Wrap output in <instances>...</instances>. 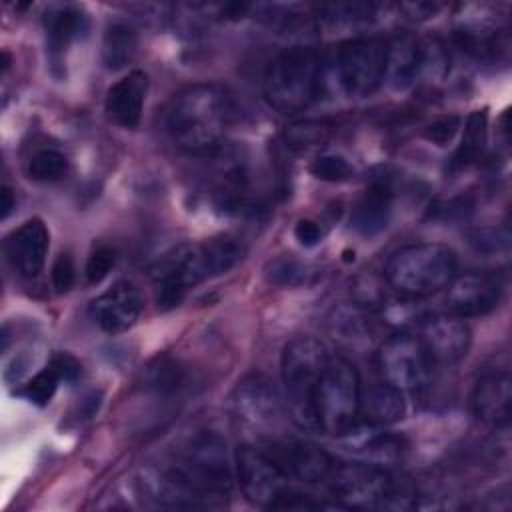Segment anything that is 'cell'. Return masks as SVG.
<instances>
[{
    "mask_svg": "<svg viewBox=\"0 0 512 512\" xmlns=\"http://www.w3.org/2000/svg\"><path fill=\"white\" fill-rule=\"evenodd\" d=\"M470 244L476 252L482 254H492L496 252L500 246L506 248V236H498V232L494 228H484V230H476L470 234Z\"/></svg>",
    "mask_w": 512,
    "mask_h": 512,
    "instance_id": "cell-39",
    "label": "cell"
},
{
    "mask_svg": "<svg viewBox=\"0 0 512 512\" xmlns=\"http://www.w3.org/2000/svg\"><path fill=\"white\" fill-rule=\"evenodd\" d=\"M200 506H218L230 494L232 466L222 436L200 432L184 446L172 468Z\"/></svg>",
    "mask_w": 512,
    "mask_h": 512,
    "instance_id": "cell-5",
    "label": "cell"
},
{
    "mask_svg": "<svg viewBox=\"0 0 512 512\" xmlns=\"http://www.w3.org/2000/svg\"><path fill=\"white\" fill-rule=\"evenodd\" d=\"M360 412L366 416L368 424L374 426H388L404 418L406 404L400 390L394 386L382 382L372 388H368L366 394H362V406Z\"/></svg>",
    "mask_w": 512,
    "mask_h": 512,
    "instance_id": "cell-23",
    "label": "cell"
},
{
    "mask_svg": "<svg viewBox=\"0 0 512 512\" xmlns=\"http://www.w3.org/2000/svg\"><path fill=\"white\" fill-rule=\"evenodd\" d=\"M236 408L250 422H268L278 414V392L272 382L260 374L244 378L236 388Z\"/></svg>",
    "mask_w": 512,
    "mask_h": 512,
    "instance_id": "cell-22",
    "label": "cell"
},
{
    "mask_svg": "<svg viewBox=\"0 0 512 512\" xmlns=\"http://www.w3.org/2000/svg\"><path fill=\"white\" fill-rule=\"evenodd\" d=\"M420 42V74L442 78L448 72V52L442 40L428 36Z\"/></svg>",
    "mask_w": 512,
    "mask_h": 512,
    "instance_id": "cell-34",
    "label": "cell"
},
{
    "mask_svg": "<svg viewBox=\"0 0 512 512\" xmlns=\"http://www.w3.org/2000/svg\"><path fill=\"white\" fill-rule=\"evenodd\" d=\"M432 362L454 364L462 360L472 344V334L464 318L456 314H432L420 320L418 336Z\"/></svg>",
    "mask_w": 512,
    "mask_h": 512,
    "instance_id": "cell-12",
    "label": "cell"
},
{
    "mask_svg": "<svg viewBox=\"0 0 512 512\" xmlns=\"http://www.w3.org/2000/svg\"><path fill=\"white\" fill-rule=\"evenodd\" d=\"M328 328L330 334L346 346L366 344L372 336V320L362 304H340L334 308L328 318Z\"/></svg>",
    "mask_w": 512,
    "mask_h": 512,
    "instance_id": "cell-25",
    "label": "cell"
},
{
    "mask_svg": "<svg viewBox=\"0 0 512 512\" xmlns=\"http://www.w3.org/2000/svg\"><path fill=\"white\" fill-rule=\"evenodd\" d=\"M294 236L296 240L306 246V248H312L316 246L320 240H322V228L318 226V222L314 220H308V218H302L296 222L294 226Z\"/></svg>",
    "mask_w": 512,
    "mask_h": 512,
    "instance_id": "cell-40",
    "label": "cell"
},
{
    "mask_svg": "<svg viewBox=\"0 0 512 512\" xmlns=\"http://www.w3.org/2000/svg\"><path fill=\"white\" fill-rule=\"evenodd\" d=\"M116 264V250L112 246H106V244H100L96 246L88 260H86V268H84V274H86V280L90 284H98L102 282L110 270L114 268Z\"/></svg>",
    "mask_w": 512,
    "mask_h": 512,
    "instance_id": "cell-36",
    "label": "cell"
},
{
    "mask_svg": "<svg viewBox=\"0 0 512 512\" xmlns=\"http://www.w3.org/2000/svg\"><path fill=\"white\" fill-rule=\"evenodd\" d=\"M374 16V6L364 2H336L318 6V20L328 30H348L366 24Z\"/></svg>",
    "mask_w": 512,
    "mask_h": 512,
    "instance_id": "cell-28",
    "label": "cell"
},
{
    "mask_svg": "<svg viewBox=\"0 0 512 512\" xmlns=\"http://www.w3.org/2000/svg\"><path fill=\"white\" fill-rule=\"evenodd\" d=\"M0 208H2V218H6L10 214V210L14 208V194L6 184L0 190Z\"/></svg>",
    "mask_w": 512,
    "mask_h": 512,
    "instance_id": "cell-43",
    "label": "cell"
},
{
    "mask_svg": "<svg viewBox=\"0 0 512 512\" xmlns=\"http://www.w3.org/2000/svg\"><path fill=\"white\" fill-rule=\"evenodd\" d=\"M500 282L486 272L456 274L446 286V304L460 318L490 314L500 302Z\"/></svg>",
    "mask_w": 512,
    "mask_h": 512,
    "instance_id": "cell-13",
    "label": "cell"
},
{
    "mask_svg": "<svg viewBox=\"0 0 512 512\" xmlns=\"http://www.w3.org/2000/svg\"><path fill=\"white\" fill-rule=\"evenodd\" d=\"M76 280V266L74 260L68 252L60 254L52 266V286L56 288L58 294L68 292L74 286Z\"/></svg>",
    "mask_w": 512,
    "mask_h": 512,
    "instance_id": "cell-38",
    "label": "cell"
},
{
    "mask_svg": "<svg viewBox=\"0 0 512 512\" xmlns=\"http://www.w3.org/2000/svg\"><path fill=\"white\" fill-rule=\"evenodd\" d=\"M420 76V42L412 34H398L386 42L384 80L394 90H406Z\"/></svg>",
    "mask_w": 512,
    "mask_h": 512,
    "instance_id": "cell-21",
    "label": "cell"
},
{
    "mask_svg": "<svg viewBox=\"0 0 512 512\" xmlns=\"http://www.w3.org/2000/svg\"><path fill=\"white\" fill-rule=\"evenodd\" d=\"M60 382H62L60 372L56 370V366L52 362H48L40 372H36L22 386L20 396H24L28 402H32L36 406H46L52 400V396H54V392H56Z\"/></svg>",
    "mask_w": 512,
    "mask_h": 512,
    "instance_id": "cell-33",
    "label": "cell"
},
{
    "mask_svg": "<svg viewBox=\"0 0 512 512\" xmlns=\"http://www.w3.org/2000/svg\"><path fill=\"white\" fill-rule=\"evenodd\" d=\"M312 276H314V270L294 256H278L270 260L266 266L268 282L282 288L306 286L312 282Z\"/></svg>",
    "mask_w": 512,
    "mask_h": 512,
    "instance_id": "cell-30",
    "label": "cell"
},
{
    "mask_svg": "<svg viewBox=\"0 0 512 512\" xmlns=\"http://www.w3.org/2000/svg\"><path fill=\"white\" fill-rule=\"evenodd\" d=\"M320 78L322 66L318 52L312 46H292L266 66L262 92L274 110L296 114L318 98Z\"/></svg>",
    "mask_w": 512,
    "mask_h": 512,
    "instance_id": "cell-4",
    "label": "cell"
},
{
    "mask_svg": "<svg viewBox=\"0 0 512 512\" xmlns=\"http://www.w3.org/2000/svg\"><path fill=\"white\" fill-rule=\"evenodd\" d=\"M442 6L440 4H430V2H418V4H402L400 10L410 12L412 18H428L434 16Z\"/></svg>",
    "mask_w": 512,
    "mask_h": 512,
    "instance_id": "cell-42",
    "label": "cell"
},
{
    "mask_svg": "<svg viewBox=\"0 0 512 512\" xmlns=\"http://www.w3.org/2000/svg\"><path fill=\"white\" fill-rule=\"evenodd\" d=\"M380 426L368 424V430H356V434L346 432L348 434V446L350 450H354L356 454H360L364 460L372 462V464H384V462H394L402 450H404V440L388 434V432H380Z\"/></svg>",
    "mask_w": 512,
    "mask_h": 512,
    "instance_id": "cell-24",
    "label": "cell"
},
{
    "mask_svg": "<svg viewBox=\"0 0 512 512\" xmlns=\"http://www.w3.org/2000/svg\"><path fill=\"white\" fill-rule=\"evenodd\" d=\"M330 356L326 346L312 336L292 338L280 358L282 384L292 418L302 428H316L314 392Z\"/></svg>",
    "mask_w": 512,
    "mask_h": 512,
    "instance_id": "cell-6",
    "label": "cell"
},
{
    "mask_svg": "<svg viewBox=\"0 0 512 512\" xmlns=\"http://www.w3.org/2000/svg\"><path fill=\"white\" fill-rule=\"evenodd\" d=\"M460 116L452 114V116H442L438 120H434L432 124H428L424 128V138L434 142L436 146H446L458 132L460 128Z\"/></svg>",
    "mask_w": 512,
    "mask_h": 512,
    "instance_id": "cell-37",
    "label": "cell"
},
{
    "mask_svg": "<svg viewBox=\"0 0 512 512\" xmlns=\"http://www.w3.org/2000/svg\"><path fill=\"white\" fill-rule=\"evenodd\" d=\"M286 476H292L302 482H326L334 470V458L312 442H288L274 446L272 456Z\"/></svg>",
    "mask_w": 512,
    "mask_h": 512,
    "instance_id": "cell-18",
    "label": "cell"
},
{
    "mask_svg": "<svg viewBox=\"0 0 512 512\" xmlns=\"http://www.w3.org/2000/svg\"><path fill=\"white\" fill-rule=\"evenodd\" d=\"M458 258L446 244L422 242L398 248L384 266L386 284L408 298H424L448 286L456 276Z\"/></svg>",
    "mask_w": 512,
    "mask_h": 512,
    "instance_id": "cell-3",
    "label": "cell"
},
{
    "mask_svg": "<svg viewBox=\"0 0 512 512\" xmlns=\"http://www.w3.org/2000/svg\"><path fill=\"white\" fill-rule=\"evenodd\" d=\"M138 52V32L124 20H114L106 26L102 38V60L108 70L126 68Z\"/></svg>",
    "mask_w": 512,
    "mask_h": 512,
    "instance_id": "cell-26",
    "label": "cell"
},
{
    "mask_svg": "<svg viewBox=\"0 0 512 512\" xmlns=\"http://www.w3.org/2000/svg\"><path fill=\"white\" fill-rule=\"evenodd\" d=\"M142 308L144 300L140 290L132 282L120 280L92 300L90 314L104 332L120 334L136 324Z\"/></svg>",
    "mask_w": 512,
    "mask_h": 512,
    "instance_id": "cell-14",
    "label": "cell"
},
{
    "mask_svg": "<svg viewBox=\"0 0 512 512\" xmlns=\"http://www.w3.org/2000/svg\"><path fill=\"white\" fill-rule=\"evenodd\" d=\"M232 116L226 90L212 82H198L180 90L166 110V130L186 152H210L222 140Z\"/></svg>",
    "mask_w": 512,
    "mask_h": 512,
    "instance_id": "cell-1",
    "label": "cell"
},
{
    "mask_svg": "<svg viewBox=\"0 0 512 512\" xmlns=\"http://www.w3.org/2000/svg\"><path fill=\"white\" fill-rule=\"evenodd\" d=\"M512 382L508 372L482 374L472 390V410L478 420L492 428H506L510 424Z\"/></svg>",
    "mask_w": 512,
    "mask_h": 512,
    "instance_id": "cell-17",
    "label": "cell"
},
{
    "mask_svg": "<svg viewBox=\"0 0 512 512\" xmlns=\"http://www.w3.org/2000/svg\"><path fill=\"white\" fill-rule=\"evenodd\" d=\"M236 478L246 500L260 508H274L288 490V476L280 464L254 446H238L234 454Z\"/></svg>",
    "mask_w": 512,
    "mask_h": 512,
    "instance_id": "cell-11",
    "label": "cell"
},
{
    "mask_svg": "<svg viewBox=\"0 0 512 512\" xmlns=\"http://www.w3.org/2000/svg\"><path fill=\"white\" fill-rule=\"evenodd\" d=\"M330 136V126L318 120L294 122L284 132V142L294 152H310L320 148Z\"/></svg>",
    "mask_w": 512,
    "mask_h": 512,
    "instance_id": "cell-31",
    "label": "cell"
},
{
    "mask_svg": "<svg viewBox=\"0 0 512 512\" xmlns=\"http://www.w3.org/2000/svg\"><path fill=\"white\" fill-rule=\"evenodd\" d=\"M326 482L332 498L342 508L410 510L416 506V488L412 482L386 472L380 464L336 462Z\"/></svg>",
    "mask_w": 512,
    "mask_h": 512,
    "instance_id": "cell-2",
    "label": "cell"
},
{
    "mask_svg": "<svg viewBox=\"0 0 512 512\" xmlns=\"http://www.w3.org/2000/svg\"><path fill=\"white\" fill-rule=\"evenodd\" d=\"M362 406V384L346 358H330L314 392V422L326 434H346L356 426Z\"/></svg>",
    "mask_w": 512,
    "mask_h": 512,
    "instance_id": "cell-7",
    "label": "cell"
},
{
    "mask_svg": "<svg viewBox=\"0 0 512 512\" xmlns=\"http://www.w3.org/2000/svg\"><path fill=\"white\" fill-rule=\"evenodd\" d=\"M386 42L374 36H360L340 44L336 54V76L346 96H372L384 82Z\"/></svg>",
    "mask_w": 512,
    "mask_h": 512,
    "instance_id": "cell-9",
    "label": "cell"
},
{
    "mask_svg": "<svg viewBox=\"0 0 512 512\" xmlns=\"http://www.w3.org/2000/svg\"><path fill=\"white\" fill-rule=\"evenodd\" d=\"M46 48L54 64H60L68 46L86 32L88 22L82 10L72 4H54L42 16Z\"/></svg>",
    "mask_w": 512,
    "mask_h": 512,
    "instance_id": "cell-20",
    "label": "cell"
},
{
    "mask_svg": "<svg viewBox=\"0 0 512 512\" xmlns=\"http://www.w3.org/2000/svg\"><path fill=\"white\" fill-rule=\"evenodd\" d=\"M376 364L382 380L402 394L426 386L432 368V360L422 340L408 332H398L386 338L378 346Z\"/></svg>",
    "mask_w": 512,
    "mask_h": 512,
    "instance_id": "cell-10",
    "label": "cell"
},
{
    "mask_svg": "<svg viewBox=\"0 0 512 512\" xmlns=\"http://www.w3.org/2000/svg\"><path fill=\"white\" fill-rule=\"evenodd\" d=\"M392 206L394 186L388 176H378L366 186L360 200L356 202L350 216V224L362 236H376L388 226Z\"/></svg>",
    "mask_w": 512,
    "mask_h": 512,
    "instance_id": "cell-19",
    "label": "cell"
},
{
    "mask_svg": "<svg viewBox=\"0 0 512 512\" xmlns=\"http://www.w3.org/2000/svg\"><path fill=\"white\" fill-rule=\"evenodd\" d=\"M48 246L50 234L46 224L40 218H30L6 238L4 252L20 276L34 278L44 268Z\"/></svg>",
    "mask_w": 512,
    "mask_h": 512,
    "instance_id": "cell-15",
    "label": "cell"
},
{
    "mask_svg": "<svg viewBox=\"0 0 512 512\" xmlns=\"http://www.w3.org/2000/svg\"><path fill=\"white\" fill-rule=\"evenodd\" d=\"M144 384L156 394H172L184 384V368L168 356L156 358L146 368Z\"/></svg>",
    "mask_w": 512,
    "mask_h": 512,
    "instance_id": "cell-32",
    "label": "cell"
},
{
    "mask_svg": "<svg viewBox=\"0 0 512 512\" xmlns=\"http://www.w3.org/2000/svg\"><path fill=\"white\" fill-rule=\"evenodd\" d=\"M486 136H488V110L486 108L474 110L464 122V132H462L460 144L450 160V168L462 170V168L470 166L472 162H476L484 150Z\"/></svg>",
    "mask_w": 512,
    "mask_h": 512,
    "instance_id": "cell-27",
    "label": "cell"
},
{
    "mask_svg": "<svg viewBox=\"0 0 512 512\" xmlns=\"http://www.w3.org/2000/svg\"><path fill=\"white\" fill-rule=\"evenodd\" d=\"M310 172L324 182H344L354 174L352 164L338 154H320L310 166Z\"/></svg>",
    "mask_w": 512,
    "mask_h": 512,
    "instance_id": "cell-35",
    "label": "cell"
},
{
    "mask_svg": "<svg viewBox=\"0 0 512 512\" xmlns=\"http://www.w3.org/2000/svg\"><path fill=\"white\" fill-rule=\"evenodd\" d=\"M70 170L68 158L54 148L36 150L24 164V172L30 180L36 182H58Z\"/></svg>",
    "mask_w": 512,
    "mask_h": 512,
    "instance_id": "cell-29",
    "label": "cell"
},
{
    "mask_svg": "<svg viewBox=\"0 0 512 512\" xmlns=\"http://www.w3.org/2000/svg\"><path fill=\"white\" fill-rule=\"evenodd\" d=\"M50 362L56 366V370L60 372V376H62L64 382H72V380H76V378L80 376V364H78V360L72 358L70 354H64V352L54 354Z\"/></svg>",
    "mask_w": 512,
    "mask_h": 512,
    "instance_id": "cell-41",
    "label": "cell"
},
{
    "mask_svg": "<svg viewBox=\"0 0 512 512\" xmlns=\"http://www.w3.org/2000/svg\"><path fill=\"white\" fill-rule=\"evenodd\" d=\"M212 276H216V272L206 242H182L172 246L152 266L158 308L172 310L180 306L192 286Z\"/></svg>",
    "mask_w": 512,
    "mask_h": 512,
    "instance_id": "cell-8",
    "label": "cell"
},
{
    "mask_svg": "<svg viewBox=\"0 0 512 512\" xmlns=\"http://www.w3.org/2000/svg\"><path fill=\"white\" fill-rule=\"evenodd\" d=\"M148 94V76L142 70H132L116 80L104 100L106 116L120 128H136L142 118L144 100Z\"/></svg>",
    "mask_w": 512,
    "mask_h": 512,
    "instance_id": "cell-16",
    "label": "cell"
}]
</instances>
